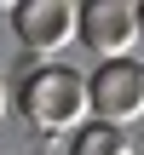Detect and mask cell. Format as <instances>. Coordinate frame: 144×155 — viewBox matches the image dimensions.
Segmentation results:
<instances>
[{"mask_svg": "<svg viewBox=\"0 0 144 155\" xmlns=\"http://www.w3.org/2000/svg\"><path fill=\"white\" fill-rule=\"evenodd\" d=\"M12 104H17V115L35 132H75L92 115L87 109V75L69 69V63H29L17 75Z\"/></svg>", "mask_w": 144, "mask_h": 155, "instance_id": "obj_1", "label": "cell"}, {"mask_svg": "<svg viewBox=\"0 0 144 155\" xmlns=\"http://www.w3.org/2000/svg\"><path fill=\"white\" fill-rule=\"evenodd\" d=\"M87 109H92V121L127 132V127L144 115V63H139V58L98 63L92 81H87Z\"/></svg>", "mask_w": 144, "mask_h": 155, "instance_id": "obj_2", "label": "cell"}, {"mask_svg": "<svg viewBox=\"0 0 144 155\" xmlns=\"http://www.w3.org/2000/svg\"><path fill=\"white\" fill-rule=\"evenodd\" d=\"M75 17H81V6H69V0H17L12 35H17V46L35 52V63H52V52H63L75 40Z\"/></svg>", "mask_w": 144, "mask_h": 155, "instance_id": "obj_3", "label": "cell"}, {"mask_svg": "<svg viewBox=\"0 0 144 155\" xmlns=\"http://www.w3.org/2000/svg\"><path fill=\"white\" fill-rule=\"evenodd\" d=\"M75 35H81L104 63L133 58V46H139V6H133V0H87L81 17H75Z\"/></svg>", "mask_w": 144, "mask_h": 155, "instance_id": "obj_4", "label": "cell"}, {"mask_svg": "<svg viewBox=\"0 0 144 155\" xmlns=\"http://www.w3.org/2000/svg\"><path fill=\"white\" fill-rule=\"evenodd\" d=\"M133 150V138L121 132V127H104V121H81L75 132H69V155H127Z\"/></svg>", "mask_w": 144, "mask_h": 155, "instance_id": "obj_5", "label": "cell"}, {"mask_svg": "<svg viewBox=\"0 0 144 155\" xmlns=\"http://www.w3.org/2000/svg\"><path fill=\"white\" fill-rule=\"evenodd\" d=\"M6 104H12V92H6V81H0V121H6Z\"/></svg>", "mask_w": 144, "mask_h": 155, "instance_id": "obj_6", "label": "cell"}, {"mask_svg": "<svg viewBox=\"0 0 144 155\" xmlns=\"http://www.w3.org/2000/svg\"><path fill=\"white\" fill-rule=\"evenodd\" d=\"M139 40H144V6H139Z\"/></svg>", "mask_w": 144, "mask_h": 155, "instance_id": "obj_7", "label": "cell"}]
</instances>
